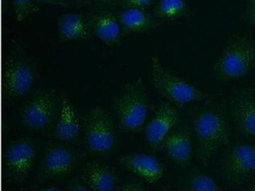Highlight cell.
Listing matches in <instances>:
<instances>
[{"label":"cell","mask_w":255,"mask_h":191,"mask_svg":"<svg viewBox=\"0 0 255 191\" xmlns=\"http://www.w3.org/2000/svg\"><path fill=\"white\" fill-rule=\"evenodd\" d=\"M195 155L198 164L208 167L219 149L229 142L228 111L222 104L207 103L192 113Z\"/></svg>","instance_id":"6da1fadb"},{"label":"cell","mask_w":255,"mask_h":191,"mask_svg":"<svg viewBox=\"0 0 255 191\" xmlns=\"http://www.w3.org/2000/svg\"><path fill=\"white\" fill-rule=\"evenodd\" d=\"M113 113L122 128L129 132H140L147 120L150 98L141 78L125 85L112 103Z\"/></svg>","instance_id":"7a4b0ae2"},{"label":"cell","mask_w":255,"mask_h":191,"mask_svg":"<svg viewBox=\"0 0 255 191\" xmlns=\"http://www.w3.org/2000/svg\"><path fill=\"white\" fill-rule=\"evenodd\" d=\"M255 69V38L233 37L213 66L215 76L224 81H237Z\"/></svg>","instance_id":"3957f363"},{"label":"cell","mask_w":255,"mask_h":191,"mask_svg":"<svg viewBox=\"0 0 255 191\" xmlns=\"http://www.w3.org/2000/svg\"><path fill=\"white\" fill-rule=\"evenodd\" d=\"M150 64L155 89L167 101L178 108L210 97L208 94L167 70L157 57H152Z\"/></svg>","instance_id":"277c9868"},{"label":"cell","mask_w":255,"mask_h":191,"mask_svg":"<svg viewBox=\"0 0 255 191\" xmlns=\"http://www.w3.org/2000/svg\"><path fill=\"white\" fill-rule=\"evenodd\" d=\"M86 146L98 154L109 153L116 144V132L110 113L101 106L91 109L83 121Z\"/></svg>","instance_id":"5b68a950"},{"label":"cell","mask_w":255,"mask_h":191,"mask_svg":"<svg viewBox=\"0 0 255 191\" xmlns=\"http://www.w3.org/2000/svg\"><path fill=\"white\" fill-rule=\"evenodd\" d=\"M220 167L222 176L230 185L244 186L255 174V143H239L230 147Z\"/></svg>","instance_id":"8992f818"},{"label":"cell","mask_w":255,"mask_h":191,"mask_svg":"<svg viewBox=\"0 0 255 191\" xmlns=\"http://www.w3.org/2000/svg\"><path fill=\"white\" fill-rule=\"evenodd\" d=\"M36 66L29 58L12 55L5 60L2 73V88L10 98L23 96L37 79Z\"/></svg>","instance_id":"52a82bcc"},{"label":"cell","mask_w":255,"mask_h":191,"mask_svg":"<svg viewBox=\"0 0 255 191\" xmlns=\"http://www.w3.org/2000/svg\"><path fill=\"white\" fill-rule=\"evenodd\" d=\"M36 158V149L28 137L12 141L5 151L4 161L8 179L16 185H23L27 181Z\"/></svg>","instance_id":"ba28073f"},{"label":"cell","mask_w":255,"mask_h":191,"mask_svg":"<svg viewBox=\"0 0 255 191\" xmlns=\"http://www.w3.org/2000/svg\"><path fill=\"white\" fill-rule=\"evenodd\" d=\"M180 123L178 107L167 101L161 103L144 128V135L149 146L154 151L159 150L168 134Z\"/></svg>","instance_id":"9c48e42d"},{"label":"cell","mask_w":255,"mask_h":191,"mask_svg":"<svg viewBox=\"0 0 255 191\" xmlns=\"http://www.w3.org/2000/svg\"><path fill=\"white\" fill-rule=\"evenodd\" d=\"M56 109V99L53 93L49 91H39L22 108V122L29 129H44L51 124Z\"/></svg>","instance_id":"30bf717a"},{"label":"cell","mask_w":255,"mask_h":191,"mask_svg":"<svg viewBox=\"0 0 255 191\" xmlns=\"http://www.w3.org/2000/svg\"><path fill=\"white\" fill-rule=\"evenodd\" d=\"M230 113L237 129L248 137H255V91L243 89L230 99Z\"/></svg>","instance_id":"8fae6325"},{"label":"cell","mask_w":255,"mask_h":191,"mask_svg":"<svg viewBox=\"0 0 255 191\" xmlns=\"http://www.w3.org/2000/svg\"><path fill=\"white\" fill-rule=\"evenodd\" d=\"M81 155L76 149L64 146H52L44 153L41 161L43 176L57 179L71 173L80 162Z\"/></svg>","instance_id":"7c38bea8"},{"label":"cell","mask_w":255,"mask_h":191,"mask_svg":"<svg viewBox=\"0 0 255 191\" xmlns=\"http://www.w3.org/2000/svg\"><path fill=\"white\" fill-rule=\"evenodd\" d=\"M192 137L191 128L180 122L168 134L162 145L170 160L181 170L192 163Z\"/></svg>","instance_id":"4fadbf2b"},{"label":"cell","mask_w":255,"mask_h":191,"mask_svg":"<svg viewBox=\"0 0 255 191\" xmlns=\"http://www.w3.org/2000/svg\"><path fill=\"white\" fill-rule=\"evenodd\" d=\"M87 19L92 34L103 43L110 47L120 45L124 34L117 12H92L88 15Z\"/></svg>","instance_id":"5bb4252c"},{"label":"cell","mask_w":255,"mask_h":191,"mask_svg":"<svg viewBox=\"0 0 255 191\" xmlns=\"http://www.w3.org/2000/svg\"><path fill=\"white\" fill-rule=\"evenodd\" d=\"M120 163L125 169L149 184L159 182L165 172L162 161L155 155L145 152L127 154L120 158Z\"/></svg>","instance_id":"9a60e30c"},{"label":"cell","mask_w":255,"mask_h":191,"mask_svg":"<svg viewBox=\"0 0 255 191\" xmlns=\"http://www.w3.org/2000/svg\"><path fill=\"white\" fill-rule=\"evenodd\" d=\"M81 179L92 191H116L119 185L116 169L98 161L86 164Z\"/></svg>","instance_id":"2e32d148"},{"label":"cell","mask_w":255,"mask_h":191,"mask_svg":"<svg viewBox=\"0 0 255 191\" xmlns=\"http://www.w3.org/2000/svg\"><path fill=\"white\" fill-rule=\"evenodd\" d=\"M117 13L124 36L150 32L162 23L147 9H124Z\"/></svg>","instance_id":"e0dca14e"},{"label":"cell","mask_w":255,"mask_h":191,"mask_svg":"<svg viewBox=\"0 0 255 191\" xmlns=\"http://www.w3.org/2000/svg\"><path fill=\"white\" fill-rule=\"evenodd\" d=\"M81 130L80 119L75 107L65 94L61 96L59 118L56 125V135L63 141H72Z\"/></svg>","instance_id":"ac0fdd59"},{"label":"cell","mask_w":255,"mask_h":191,"mask_svg":"<svg viewBox=\"0 0 255 191\" xmlns=\"http://www.w3.org/2000/svg\"><path fill=\"white\" fill-rule=\"evenodd\" d=\"M58 31L62 41L88 40L92 34L87 17L76 12H68L61 16Z\"/></svg>","instance_id":"d6986e66"},{"label":"cell","mask_w":255,"mask_h":191,"mask_svg":"<svg viewBox=\"0 0 255 191\" xmlns=\"http://www.w3.org/2000/svg\"><path fill=\"white\" fill-rule=\"evenodd\" d=\"M152 13L163 23L189 16L191 9L186 0H157Z\"/></svg>","instance_id":"ffe728a7"},{"label":"cell","mask_w":255,"mask_h":191,"mask_svg":"<svg viewBox=\"0 0 255 191\" xmlns=\"http://www.w3.org/2000/svg\"><path fill=\"white\" fill-rule=\"evenodd\" d=\"M180 191H222L215 179L200 170H194L180 187Z\"/></svg>","instance_id":"44dd1931"},{"label":"cell","mask_w":255,"mask_h":191,"mask_svg":"<svg viewBox=\"0 0 255 191\" xmlns=\"http://www.w3.org/2000/svg\"><path fill=\"white\" fill-rule=\"evenodd\" d=\"M11 2L16 20L19 22L26 20L41 10V7L35 4V0H11Z\"/></svg>","instance_id":"7402d4cb"},{"label":"cell","mask_w":255,"mask_h":191,"mask_svg":"<svg viewBox=\"0 0 255 191\" xmlns=\"http://www.w3.org/2000/svg\"><path fill=\"white\" fill-rule=\"evenodd\" d=\"M157 0H121L119 7L120 10L128 8L147 9L154 5Z\"/></svg>","instance_id":"603a6c76"},{"label":"cell","mask_w":255,"mask_h":191,"mask_svg":"<svg viewBox=\"0 0 255 191\" xmlns=\"http://www.w3.org/2000/svg\"><path fill=\"white\" fill-rule=\"evenodd\" d=\"M241 18L245 23L255 29V0H246Z\"/></svg>","instance_id":"cb8c5ba5"},{"label":"cell","mask_w":255,"mask_h":191,"mask_svg":"<svg viewBox=\"0 0 255 191\" xmlns=\"http://www.w3.org/2000/svg\"><path fill=\"white\" fill-rule=\"evenodd\" d=\"M121 0H93L95 7L100 10H108L109 9L118 7Z\"/></svg>","instance_id":"d4e9b609"},{"label":"cell","mask_w":255,"mask_h":191,"mask_svg":"<svg viewBox=\"0 0 255 191\" xmlns=\"http://www.w3.org/2000/svg\"><path fill=\"white\" fill-rule=\"evenodd\" d=\"M35 2L42 3V4H53L59 7L71 9V6L68 0H35Z\"/></svg>","instance_id":"484cf974"},{"label":"cell","mask_w":255,"mask_h":191,"mask_svg":"<svg viewBox=\"0 0 255 191\" xmlns=\"http://www.w3.org/2000/svg\"><path fill=\"white\" fill-rule=\"evenodd\" d=\"M79 7H85L90 3L91 0H70Z\"/></svg>","instance_id":"4316f807"},{"label":"cell","mask_w":255,"mask_h":191,"mask_svg":"<svg viewBox=\"0 0 255 191\" xmlns=\"http://www.w3.org/2000/svg\"><path fill=\"white\" fill-rule=\"evenodd\" d=\"M250 191H255V182L254 183V185H252V188H251Z\"/></svg>","instance_id":"83f0119b"}]
</instances>
